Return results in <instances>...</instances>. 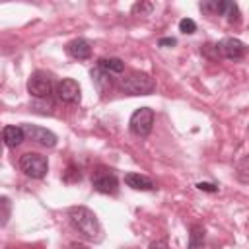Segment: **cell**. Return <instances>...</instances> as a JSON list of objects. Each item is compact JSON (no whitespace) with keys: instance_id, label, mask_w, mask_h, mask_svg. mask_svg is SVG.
Here are the masks:
<instances>
[{"instance_id":"obj_16","label":"cell","mask_w":249,"mask_h":249,"mask_svg":"<svg viewBox=\"0 0 249 249\" xmlns=\"http://www.w3.org/2000/svg\"><path fill=\"white\" fill-rule=\"evenodd\" d=\"M91 78H93V82H95V86H97V89H99L101 93H103L107 88H111V74L103 72L101 68L91 70Z\"/></svg>"},{"instance_id":"obj_20","label":"cell","mask_w":249,"mask_h":249,"mask_svg":"<svg viewBox=\"0 0 249 249\" xmlns=\"http://www.w3.org/2000/svg\"><path fill=\"white\" fill-rule=\"evenodd\" d=\"M0 206H2V226H6L8 220H10V198L2 196L0 198Z\"/></svg>"},{"instance_id":"obj_25","label":"cell","mask_w":249,"mask_h":249,"mask_svg":"<svg viewBox=\"0 0 249 249\" xmlns=\"http://www.w3.org/2000/svg\"><path fill=\"white\" fill-rule=\"evenodd\" d=\"M160 45H161V47H165V45H175V39H173V37H163V39H160Z\"/></svg>"},{"instance_id":"obj_4","label":"cell","mask_w":249,"mask_h":249,"mask_svg":"<svg viewBox=\"0 0 249 249\" xmlns=\"http://www.w3.org/2000/svg\"><path fill=\"white\" fill-rule=\"evenodd\" d=\"M19 169L23 171V175H27L31 179H43L47 175L49 161L45 156H41L37 152H25L19 158Z\"/></svg>"},{"instance_id":"obj_18","label":"cell","mask_w":249,"mask_h":249,"mask_svg":"<svg viewBox=\"0 0 249 249\" xmlns=\"http://www.w3.org/2000/svg\"><path fill=\"white\" fill-rule=\"evenodd\" d=\"M80 177H82V175H80V169H78L76 165H72V163H70V165L66 167V171L62 173V181H64V183H76V181H80Z\"/></svg>"},{"instance_id":"obj_11","label":"cell","mask_w":249,"mask_h":249,"mask_svg":"<svg viewBox=\"0 0 249 249\" xmlns=\"http://www.w3.org/2000/svg\"><path fill=\"white\" fill-rule=\"evenodd\" d=\"M66 53L72 56V58H78V60H86L91 56V43L84 37H78V39H72L68 45H66Z\"/></svg>"},{"instance_id":"obj_15","label":"cell","mask_w":249,"mask_h":249,"mask_svg":"<svg viewBox=\"0 0 249 249\" xmlns=\"http://www.w3.org/2000/svg\"><path fill=\"white\" fill-rule=\"evenodd\" d=\"M204 235H206V231H204L202 226H198V224L191 226V233H189V249H202V245H204Z\"/></svg>"},{"instance_id":"obj_24","label":"cell","mask_w":249,"mask_h":249,"mask_svg":"<svg viewBox=\"0 0 249 249\" xmlns=\"http://www.w3.org/2000/svg\"><path fill=\"white\" fill-rule=\"evenodd\" d=\"M64 249H89V247L84 245V243H76V241H74V243H68Z\"/></svg>"},{"instance_id":"obj_2","label":"cell","mask_w":249,"mask_h":249,"mask_svg":"<svg viewBox=\"0 0 249 249\" xmlns=\"http://www.w3.org/2000/svg\"><path fill=\"white\" fill-rule=\"evenodd\" d=\"M119 88L126 95H150L156 89V82L144 72H130L121 80Z\"/></svg>"},{"instance_id":"obj_26","label":"cell","mask_w":249,"mask_h":249,"mask_svg":"<svg viewBox=\"0 0 249 249\" xmlns=\"http://www.w3.org/2000/svg\"><path fill=\"white\" fill-rule=\"evenodd\" d=\"M128 249H136V247H128Z\"/></svg>"},{"instance_id":"obj_1","label":"cell","mask_w":249,"mask_h":249,"mask_svg":"<svg viewBox=\"0 0 249 249\" xmlns=\"http://www.w3.org/2000/svg\"><path fill=\"white\" fill-rule=\"evenodd\" d=\"M68 218L72 222V226L89 241H101V224L95 216L93 210H89L88 206H72L68 212Z\"/></svg>"},{"instance_id":"obj_17","label":"cell","mask_w":249,"mask_h":249,"mask_svg":"<svg viewBox=\"0 0 249 249\" xmlns=\"http://www.w3.org/2000/svg\"><path fill=\"white\" fill-rule=\"evenodd\" d=\"M235 177H237L239 183L249 185V156H245V158H241L237 161V165H235Z\"/></svg>"},{"instance_id":"obj_23","label":"cell","mask_w":249,"mask_h":249,"mask_svg":"<svg viewBox=\"0 0 249 249\" xmlns=\"http://www.w3.org/2000/svg\"><path fill=\"white\" fill-rule=\"evenodd\" d=\"M148 249H169V245H167L165 239H154V241L150 243Z\"/></svg>"},{"instance_id":"obj_27","label":"cell","mask_w":249,"mask_h":249,"mask_svg":"<svg viewBox=\"0 0 249 249\" xmlns=\"http://www.w3.org/2000/svg\"><path fill=\"white\" fill-rule=\"evenodd\" d=\"M247 134H249V126H247Z\"/></svg>"},{"instance_id":"obj_8","label":"cell","mask_w":249,"mask_h":249,"mask_svg":"<svg viewBox=\"0 0 249 249\" xmlns=\"http://www.w3.org/2000/svg\"><path fill=\"white\" fill-rule=\"evenodd\" d=\"M200 10L212 12V14H218V16H224L230 23H237L239 21V8H237L235 2H228V0L204 2V4H200Z\"/></svg>"},{"instance_id":"obj_6","label":"cell","mask_w":249,"mask_h":249,"mask_svg":"<svg viewBox=\"0 0 249 249\" xmlns=\"http://www.w3.org/2000/svg\"><path fill=\"white\" fill-rule=\"evenodd\" d=\"M154 126V111L150 107H140L130 115L128 128L134 136H148Z\"/></svg>"},{"instance_id":"obj_9","label":"cell","mask_w":249,"mask_h":249,"mask_svg":"<svg viewBox=\"0 0 249 249\" xmlns=\"http://www.w3.org/2000/svg\"><path fill=\"white\" fill-rule=\"evenodd\" d=\"M54 93H56V97H58L62 103H78V101L82 99V89H80L78 82L72 80V78H62V80L56 84Z\"/></svg>"},{"instance_id":"obj_7","label":"cell","mask_w":249,"mask_h":249,"mask_svg":"<svg viewBox=\"0 0 249 249\" xmlns=\"http://www.w3.org/2000/svg\"><path fill=\"white\" fill-rule=\"evenodd\" d=\"M214 49H216V54H218V56H224V58H228V60H239V58H243L245 53H247V47H245L239 39H235V37H226V39H222L220 43L214 45Z\"/></svg>"},{"instance_id":"obj_13","label":"cell","mask_w":249,"mask_h":249,"mask_svg":"<svg viewBox=\"0 0 249 249\" xmlns=\"http://www.w3.org/2000/svg\"><path fill=\"white\" fill-rule=\"evenodd\" d=\"M124 183H126V187H130L134 191H154L156 189V183L152 179H148L140 173H132V171L124 173Z\"/></svg>"},{"instance_id":"obj_14","label":"cell","mask_w":249,"mask_h":249,"mask_svg":"<svg viewBox=\"0 0 249 249\" xmlns=\"http://www.w3.org/2000/svg\"><path fill=\"white\" fill-rule=\"evenodd\" d=\"M97 68H101L107 74H121L124 70V62L117 56H109V58H99L97 60Z\"/></svg>"},{"instance_id":"obj_3","label":"cell","mask_w":249,"mask_h":249,"mask_svg":"<svg viewBox=\"0 0 249 249\" xmlns=\"http://www.w3.org/2000/svg\"><path fill=\"white\" fill-rule=\"evenodd\" d=\"M91 187L97 193H103V195H117L119 179H117L113 169H109L105 165H97L91 173Z\"/></svg>"},{"instance_id":"obj_10","label":"cell","mask_w":249,"mask_h":249,"mask_svg":"<svg viewBox=\"0 0 249 249\" xmlns=\"http://www.w3.org/2000/svg\"><path fill=\"white\" fill-rule=\"evenodd\" d=\"M23 130H25L27 138H31L33 142H37L45 148L56 146V134L51 132L49 128H43V126H37V124H23Z\"/></svg>"},{"instance_id":"obj_22","label":"cell","mask_w":249,"mask_h":249,"mask_svg":"<svg viewBox=\"0 0 249 249\" xmlns=\"http://www.w3.org/2000/svg\"><path fill=\"white\" fill-rule=\"evenodd\" d=\"M196 189L198 191H206V193H216L218 191V187L212 185V183H196Z\"/></svg>"},{"instance_id":"obj_5","label":"cell","mask_w":249,"mask_h":249,"mask_svg":"<svg viewBox=\"0 0 249 249\" xmlns=\"http://www.w3.org/2000/svg\"><path fill=\"white\" fill-rule=\"evenodd\" d=\"M54 88H56V86L53 84L51 74H47V72H43V70H35V72L29 76V80H27V91H29L35 99H47V97L53 93Z\"/></svg>"},{"instance_id":"obj_21","label":"cell","mask_w":249,"mask_h":249,"mask_svg":"<svg viewBox=\"0 0 249 249\" xmlns=\"http://www.w3.org/2000/svg\"><path fill=\"white\" fill-rule=\"evenodd\" d=\"M152 8H154V4H150V2H136V4L132 6V12L144 16V14H150Z\"/></svg>"},{"instance_id":"obj_12","label":"cell","mask_w":249,"mask_h":249,"mask_svg":"<svg viewBox=\"0 0 249 249\" xmlns=\"http://www.w3.org/2000/svg\"><path fill=\"white\" fill-rule=\"evenodd\" d=\"M23 138H25V130H23V126L6 124V126L2 128V140H4V144H6L8 148H16V146H19V144L23 142Z\"/></svg>"},{"instance_id":"obj_19","label":"cell","mask_w":249,"mask_h":249,"mask_svg":"<svg viewBox=\"0 0 249 249\" xmlns=\"http://www.w3.org/2000/svg\"><path fill=\"white\" fill-rule=\"evenodd\" d=\"M179 31H183V33H195L196 31V23L191 18H183L179 21Z\"/></svg>"}]
</instances>
